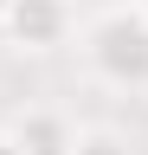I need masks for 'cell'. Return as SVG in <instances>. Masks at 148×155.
Returning a JSON list of instances; mask_svg holds the SVG:
<instances>
[{"label": "cell", "mask_w": 148, "mask_h": 155, "mask_svg": "<svg viewBox=\"0 0 148 155\" xmlns=\"http://www.w3.org/2000/svg\"><path fill=\"white\" fill-rule=\"evenodd\" d=\"M7 136L20 142V155H71L77 123H71L58 104H26V110L7 123Z\"/></svg>", "instance_id": "obj_3"}, {"label": "cell", "mask_w": 148, "mask_h": 155, "mask_svg": "<svg viewBox=\"0 0 148 155\" xmlns=\"http://www.w3.org/2000/svg\"><path fill=\"white\" fill-rule=\"evenodd\" d=\"M142 13H148V0H142Z\"/></svg>", "instance_id": "obj_7"}, {"label": "cell", "mask_w": 148, "mask_h": 155, "mask_svg": "<svg viewBox=\"0 0 148 155\" xmlns=\"http://www.w3.org/2000/svg\"><path fill=\"white\" fill-rule=\"evenodd\" d=\"M71 155H135V142H129L122 129H109V123H90V129H77Z\"/></svg>", "instance_id": "obj_4"}, {"label": "cell", "mask_w": 148, "mask_h": 155, "mask_svg": "<svg viewBox=\"0 0 148 155\" xmlns=\"http://www.w3.org/2000/svg\"><path fill=\"white\" fill-rule=\"evenodd\" d=\"M0 155H20V142H13V136H7V129H0Z\"/></svg>", "instance_id": "obj_5"}, {"label": "cell", "mask_w": 148, "mask_h": 155, "mask_svg": "<svg viewBox=\"0 0 148 155\" xmlns=\"http://www.w3.org/2000/svg\"><path fill=\"white\" fill-rule=\"evenodd\" d=\"M71 26H77L71 0H7V13H0V32L13 52H58Z\"/></svg>", "instance_id": "obj_2"}, {"label": "cell", "mask_w": 148, "mask_h": 155, "mask_svg": "<svg viewBox=\"0 0 148 155\" xmlns=\"http://www.w3.org/2000/svg\"><path fill=\"white\" fill-rule=\"evenodd\" d=\"M84 65L116 91H148V13L142 7H103L84 26Z\"/></svg>", "instance_id": "obj_1"}, {"label": "cell", "mask_w": 148, "mask_h": 155, "mask_svg": "<svg viewBox=\"0 0 148 155\" xmlns=\"http://www.w3.org/2000/svg\"><path fill=\"white\" fill-rule=\"evenodd\" d=\"M0 13H7V0H0Z\"/></svg>", "instance_id": "obj_6"}]
</instances>
